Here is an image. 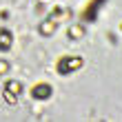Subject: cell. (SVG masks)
<instances>
[{"label":"cell","mask_w":122,"mask_h":122,"mask_svg":"<svg viewBox=\"0 0 122 122\" xmlns=\"http://www.w3.org/2000/svg\"><path fill=\"white\" fill-rule=\"evenodd\" d=\"M56 27H58V20H56V18H49V20H45V22H40L38 31H40L42 36H51V33L56 31Z\"/></svg>","instance_id":"277c9868"},{"label":"cell","mask_w":122,"mask_h":122,"mask_svg":"<svg viewBox=\"0 0 122 122\" xmlns=\"http://www.w3.org/2000/svg\"><path fill=\"white\" fill-rule=\"evenodd\" d=\"M31 96L36 100H47V98H51V87H49V84H36Z\"/></svg>","instance_id":"7a4b0ae2"},{"label":"cell","mask_w":122,"mask_h":122,"mask_svg":"<svg viewBox=\"0 0 122 122\" xmlns=\"http://www.w3.org/2000/svg\"><path fill=\"white\" fill-rule=\"evenodd\" d=\"M7 91H11V93H16V96H18V93L20 91H22V84H20L18 80H9V82H7V87H5Z\"/></svg>","instance_id":"52a82bcc"},{"label":"cell","mask_w":122,"mask_h":122,"mask_svg":"<svg viewBox=\"0 0 122 122\" xmlns=\"http://www.w3.org/2000/svg\"><path fill=\"white\" fill-rule=\"evenodd\" d=\"M102 5H104V0H93V2L87 7V9H84V13H82V16H84V20H96L98 9H100Z\"/></svg>","instance_id":"3957f363"},{"label":"cell","mask_w":122,"mask_h":122,"mask_svg":"<svg viewBox=\"0 0 122 122\" xmlns=\"http://www.w3.org/2000/svg\"><path fill=\"white\" fill-rule=\"evenodd\" d=\"M82 36H84V27L82 25H71L69 27V38L78 40V38H82Z\"/></svg>","instance_id":"8992f818"},{"label":"cell","mask_w":122,"mask_h":122,"mask_svg":"<svg viewBox=\"0 0 122 122\" xmlns=\"http://www.w3.org/2000/svg\"><path fill=\"white\" fill-rule=\"evenodd\" d=\"M5 100H7V102H9V104H16L18 96H16V93H11V91H7V89H5Z\"/></svg>","instance_id":"ba28073f"},{"label":"cell","mask_w":122,"mask_h":122,"mask_svg":"<svg viewBox=\"0 0 122 122\" xmlns=\"http://www.w3.org/2000/svg\"><path fill=\"white\" fill-rule=\"evenodd\" d=\"M82 67V58L78 56H69V58H62L58 62V73H73Z\"/></svg>","instance_id":"6da1fadb"},{"label":"cell","mask_w":122,"mask_h":122,"mask_svg":"<svg viewBox=\"0 0 122 122\" xmlns=\"http://www.w3.org/2000/svg\"><path fill=\"white\" fill-rule=\"evenodd\" d=\"M9 71V62L7 60H0V73H7Z\"/></svg>","instance_id":"9c48e42d"},{"label":"cell","mask_w":122,"mask_h":122,"mask_svg":"<svg viewBox=\"0 0 122 122\" xmlns=\"http://www.w3.org/2000/svg\"><path fill=\"white\" fill-rule=\"evenodd\" d=\"M11 47V33L7 29H0V51H7Z\"/></svg>","instance_id":"5b68a950"}]
</instances>
